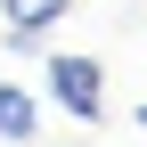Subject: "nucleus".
Returning a JSON list of instances; mask_svg holds the SVG:
<instances>
[{
	"label": "nucleus",
	"instance_id": "nucleus-1",
	"mask_svg": "<svg viewBox=\"0 0 147 147\" xmlns=\"http://www.w3.org/2000/svg\"><path fill=\"white\" fill-rule=\"evenodd\" d=\"M98 82H106L98 57H49V98H57L74 123H98V115H106V90H98Z\"/></svg>",
	"mask_w": 147,
	"mask_h": 147
},
{
	"label": "nucleus",
	"instance_id": "nucleus-2",
	"mask_svg": "<svg viewBox=\"0 0 147 147\" xmlns=\"http://www.w3.org/2000/svg\"><path fill=\"white\" fill-rule=\"evenodd\" d=\"M33 131H41V106H33V90L0 82V139H16V147H25Z\"/></svg>",
	"mask_w": 147,
	"mask_h": 147
},
{
	"label": "nucleus",
	"instance_id": "nucleus-3",
	"mask_svg": "<svg viewBox=\"0 0 147 147\" xmlns=\"http://www.w3.org/2000/svg\"><path fill=\"white\" fill-rule=\"evenodd\" d=\"M74 0H0V16H8V33H49Z\"/></svg>",
	"mask_w": 147,
	"mask_h": 147
},
{
	"label": "nucleus",
	"instance_id": "nucleus-4",
	"mask_svg": "<svg viewBox=\"0 0 147 147\" xmlns=\"http://www.w3.org/2000/svg\"><path fill=\"white\" fill-rule=\"evenodd\" d=\"M139 131H147V106H139Z\"/></svg>",
	"mask_w": 147,
	"mask_h": 147
}]
</instances>
